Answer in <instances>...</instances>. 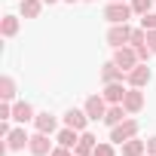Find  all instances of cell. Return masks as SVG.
Here are the masks:
<instances>
[{"label":"cell","instance_id":"6da1fadb","mask_svg":"<svg viewBox=\"0 0 156 156\" xmlns=\"http://www.w3.org/2000/svg\"><path fill=\"white\" fill-rule=\"evenodd\" d=\"M138 135V119H132V116H126L122 122H116L113 129H110V141L113 144H126L129 138H135Z\"/></svg>","mask_w":156,"mask_h":156},{"label":"cell","instance_id":"7a4b0ae2","mask_svg":"<svg viewBox=\"0 0 156 156\" xmlns=\"http://www.w3.org/2000/svg\"><path fill=\"white\" fill-rule=\"evenodd\" d=\"M104 19H107L110 25H126V22L132 19V6H129V3H107Z\"/></svg>","mask_w":156,"mask_h":156},{"label":"cell","instance_id":"3957f363","mask_svg":"<svg viewBox=\"0 0 156 156\" xmlns=\"http://www.w3.org/2000/svg\"><path fill=\"white\" fill-rule=\"evenodd\" d=\"M113 61L129 73L135 64H141V58H138V52H135V46H119V49H113Z\"/></svg>","mask_w":156,"mask_h":156},{"label":"cell","instance_id":"277c9868","mask_svg":"<svg viewBox=\"0 0 156 156\" xmlns=\"http://www.w3.org/2000/svg\"><path fill=\"white\" fill-rule=\"evenodd\" d=\"M129 40H132V28H129V22H126V25H110V31H107V43H110L113 49L129 46Z\"/></svg>","mask_w":156,"mask_h":156},{"label":"cell","instance_id":"5b68a950","mask_svg":"<svg viewBox=\"0 0 156 156\" xmlns=\"http://www.w3.org/2000/svg\"><path fill=\"white\" fill-rule=\"evenodd\" d=\"M28 150H31L34 156H49V153H52V141H49V135H46V132H34L31 141H28Z\"/></svg>","mask_w":156,"mask_h":156},{"label":"cell","instance_id":"8992f818","mask_svg":"<svg viewBox=\"0 0 156 156\" xmlns=\"http://www.w3.org/2000/svg\"><path fill=\"white\" fill-rule=\"evenodd\" d=\"M126 83H129V86H135V89H144V86L150 83V67H147L144 61H141V64H135V67L126 73Z\"/></svg>","mask_w":156,"mask_h":156},{"label":"cell","instance_id":"52a82bcc","mask_svg":"<svg viewBox=\"0 0 156 156\" xmlns=\"http://www.w3.org/2000/svg\"><path fill=\"white\" fill-rule=\"evenodd\" d=\"M107 101H104V95H89L86 98V113H89V119H104V113H107Z\"/></svg>","mask_w":156,"mask_h":156},{"label":"cell","instance_id":"ba28073f","mask_svg":"<svg viewBox=\"0 0 156 156\" xmlns=\"http://www.w3.org/2000/svg\"><path fill=\"white\" fill-rule=\"evenodd\" d=\"M3 141H6L3 147H6L9 153H16V150H25V144L31 141V135L25 132V126H19V129H12V132H9V135L3 138Z\"/></svg>","mask_w":156,"mask_h":156},{"label":"cell","instance_id":"9c48e42d","mask_svg":"<svg viewBox=\"0 0 156 156\" xmlns=\"http://www.w3.org/2000/svg\"><path fill=\"white\" fill-rule=\"evenodd\" d=\"M126 92H129V86H122V80H116V83H104V101L107 104H122V98H126Z\"/></svg>","mask_w":156,"mask_h":156},{"label":"cell","instance_id":"30bf717a","mask_svg":"<svg viewBox=\"0 0 156 156\" xmlns=\"http://www.w3.org/2000/svg\"><path fill=\"white\" fill-rule=\"evenodd\" d=\"M122 107H126L129 116H135V113L144 107V92L135 89V86H129V92H126V98H122Z\"/></svg>","mask_w":156,"mask_h":156},{"label":"cell","instance_id":"8fae6325","mask_svg":"<svg viewBox=\"0 0 156 156\" xmlns=\"http://www.w3.org/2000/svg\"><path fill=\"white\" fill-rule=\"evenodd\" d=\"M86 122H89V113H86V110H76V107H70V110L64 113V126H67V129L86 132Z\"/></svg>","mask_w":156,"mask_h":156},{"label":"cell","instance_id":"7c38bea8","mask_svg":"<svg viewBox=\"0 0 156 156\" xmlns=\"http://www.w3.org/2000/svg\"><path fill=\"white\" fill-rule=\"evenodd\" d=\"M116 80H126V70L116 64V61H107L101 67V83H116Z\"/></svg>","mask_w":156,"mask_h":156},{"label":"cell","instance_id":"4fadbf2b","mask_svg":"<svg viewBox=\"0 0 156 156\" xmlns=\"http://www.w3.org/2000/svg\"><path fill=\"white\" fill-rule=\"evenodd\" d=\"M95 150V135L92 132H80V144L73 147V156H92Z\"/></svg>","mask_w":156,"mask_h":156},{"label":"cell","instance_id":"5bb4252c","mask_svg":"<svg viewBox=\"0 0 156 156\" xmlns=\"http://www.w3.org/2000/svg\"><path fill=\"white\" fill-rule=\"evenodd\" d=\"M34 116H37V113H34V107H31L28 101H19V104H12V119H16V122H22V126H25V122H31Z\"/></svg>","mask_w":156,"mask_h":156},{"label":"cell","instance_id":"9a60e30c","mask_svg":"<svg viewBox=\"0 0 156 156\" xmlns=\"http://www.w3.org/2000/svg\"><path fill=\"white\" fill-rule=\"evenodd\" d=\"M34 126H37V132H46V135H52L55 129H58V119L46 110V113H37L34 116Z\"/></svg>","mask_w":156,"mask_h":156},{"label":"cell","instance_id":"2e32d148","mask_svg":"<svg viewBox=\"0 0 156 156\" xmlns=\"http://www.w3.org/2000/svg\"><path fill=\"white\" fill-rule=\"evenodd\" d=\"M119 147H122V156H144V153H147V141H141L138 135L129 138V141L119 144Z\"/></svg>","mask_w":156,"mask_h":156},{"label":"cell","instance_id":"e0dca14e","mask_svg":"<svg viewBox=\"0 0 156 156\" xmlns=\"http://www.w3.org/2000/svg\"><path fill=\"white\" fill-rule=\"evenodd\" d=\"M55 141H58L61 147H70V150H73L76 144H80V132H76V129H67V126H64V129L55 135Z\"/></svg>","mask_w":156,"mask_h":156},{"label":"cell","instance_id":"ac0fdd59","mask_svg":"<svg viewBox=\"0 0 156 156\" xmlns=\"http://www.w3.org/2000/svg\"><path fill=\"white\" fill-rule=\"evenodd\" d=\"M126 116H129V113H126V107H122V104H110V107H107V113H104V126H110V129H113V126H116V122H122Z\"/></svg>","mask_w":156,"mask_h":156},{"label":"cell","instance_id":"d6986e66","mask_svg":"<svg viewBox=\"0 0 156 156\" xmlns=\"http://www.w3.org/2000/svg\"><path fill=\"white\" fill-rule=\"evenodd\" d=\"M0 98H3V101L16 98V80H12V76H0Z\"/></svg>","mask_w":156,"mask_h":156},{"label":"cell","instance_id":"ffe728a7","mask_svg":"<svg viewBox=\"0 0 156 156\" xmlns=\"http://www.w3.org/2000/svg\"><path fill=\"white\" fill-rule=\"evenodd\" d=\"M43 9V0H22V16L25 19H37Z\"/></svg>","mask_w":156,"mask_h":156},{"label":"cell","instance_id":"44dd1931","mask_svg":"<svg viewBox=\"0 0 156 156\" xmlns=\"http://www.w3.org/2000/svg\"><path fill=\"white\" fill-rule=\"evenodd\" d=\"M0 34H3V37H16L19 34V19L16 16H3V22H0Z\"/></svg>","mask_w":156,"mask_h":156},{"label":"cell","instance_id":"7402d4cb","mask_svg":"<svg viewBox=\"0 0 156 156\" xmlns=\"http://www.w3.org/2000/svg\"><path fill=\"white\" fill-rule=\"evenodd\" d=\"M147 43V28H132V40H129V46H144Z\"/></svg>","mask_w":156,"mask_h":156},{"label":"cell","instance_id":"603a6c76","mask_svg":"<svg viewBox=\"0 0 156 156\" xmlns=\"http://www.w3.org/2000/svg\"><path fill=\"white\" fill-rule=\"evenodd\" d=\"M129 6H132V12L147 16V12H150V6H153V0H129Z\"/></svg>","mask_w":156,"mask_h":156},{"label":"cell","instance_id":"cb8c5ba5","mask_svg":"<svg viewBox=\"0 0 156 156\" xmlns=\"http://www.w3.org/2000/svg\"><path fill=\"white\" fill-rule=\"evenodd\" d=\"M92 156H116V150H113V141H110V144H95Z\"/></svg>","mask_w":156,"mask_h":156},{"label":"cell","instance_id":"d4e9b609","mask_svg":"<svg viewBox=\"0 0 156 156\" xmlns=\"http://www.w3.org/2000/svg\"><path fill=\"white\" fill-rule=\"evenodd\" d=\"M141 28H147V31H156V12H147V16H141Z\"/></svg>","mask_w":156,"mask_h":156},{"label":"cell","instance_id":"484cf974","mask_svg":"<svg viewBox=\"0 0 156 156\" xmlns=\"http://www.w3.org/2000/svg\"><path fill=\"white\" fill-rule=\"evenodd\" d=\"M135 52H138V58H141V61H144V64H147V61H150V55H153V49H150V46H147V43H144V46H138V49H135Z\"/></svg>","mask_w":156,"mask_h":156},{"label":"cell","instance_id":"4316f807","mask_svg":"<svg viewBox=\"0 0 156 156\" xmlns=\"http://www.w3.org/2000/svg\"><path fill=\"white\" fill-rule=\"evenodd\" d=\"M0 119H12V101H3V104H0Z\"/></svg>","mask_w":156,"mask_h":156},{"label":"cell","instance_id":"83f0119b","mask_svg":"<svg viewBox=\"0 0 156 156\" xmlns=\"http://www.w3.org/2000/svg\"><path fill=\"white\" fill-rule=\"evenodd\" d=\"M49 156H70V147H61V144H58V147H52Z\"/></svg>","mask_w":156,"mask_h":156},{"label":"cell","instance_id":"f1b7e54d","mask_svg":"<svg viewBox=\"0 0 156 156\" xmlns=\"http://www.w3.org/2000/svg\"><path fill=\"white\" fill-rule=\"evenodd\" d=\"M147 156H156V135L147 138Z\"/></svg>","mask_w":156,"mask_h":156},{"label":"cell","instance_id":"f546056e","mask_svg":"<svg viewBox=\"0 0 156 156\" xmlns=\"http://www.w3.org/2000/svg\"><path fill=\"white\" fill-rule=\"evenodd\" d=\"M147 46H150L153 55H156V31H147Z\"/></svg>","mask_w":156,"mask_h":156},{"label":"cell","instance_id":"4dcf8cb0","mask_svg":"<svg viewBox=\"0 0 156 156\" xmlns=\"http://www.w3.org/2000/svg\"><path fill=\"white\" fill-rule=\"evenodd\" d=\"M64 3H80V0H64Z\"/></svg>","mask_w":156,"mask_h":156},{"label":"cell","instance_id":"1f68e13d","mask_svg":"<svg viewBox=\"0 0 156 156\" xmlns=\"http://www.w3.org/2000/svg\"><path fill=\"white\" fill-rule=\"evenodd\" d=\"M43 3H58V0H43Z\"/></svg>","mask_w":156,"mask_h":156},{"label":"cell","instance_id":"d6a6232c","mask_svg":"<svg viewBox=\"0 0 156 156\" xmlns=\"http://www.w3.org/2000/svg\"><path fill=\"white\" fill-rule=\"evenodd\" d=\"M110 3H126V0H110Z\"/></svg>","mask_w":156,"mask_h":156},{"label":"cell","instance_id":"836d02e7","mask_svg":"<svg viewBox=\"0 0 156 156\" xmlns=\"http://www.w3.org/2000/svg\"><path fill=\"white\" fill-rule=\"evenodd\" d=\"M89 3H92V0H89Z\"/></svg>","mask_w":156,"mask_h":156}]
</instances>
